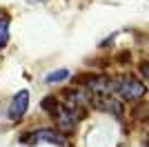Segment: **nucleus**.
<instances>
[{"instance_id":"2","label":"nucleus","mask_w":149,"mask_h":147,"mask_svg":"<svg viewBox=\"0 0 149 147\" xmlns=\"http://www.w3.org/2000/svg\"><path fill=\"white\" fill-rule=\"evenodd\" d=\"M80 107H74V105H67V103H56L54 111H51V116L56 118V125L62 129V132H67V129H74L82 118V111H78Z\"/></svg>"},{"instance_id":"4","label":"nucleus","mask_w":149,"mask_h":147,"mask_svg":"<svg viewBox=\"0 0 149 147\" xmlns=\"http://www.w3.org/2000/svg\"><path fill=\"white\" fill-rule=\"evenodd\" d=\"M27 109H29V92H27V89H20V92L13 94L11 103L7 107V116H9V120L18 123L20 118L27 114Z\"/></svg>"},{"instance_id":"3","label":"nucleus","mask_w":149,"mask_h":147,"mask_svg":"<svg viewBox=\"0 0 149 147\" xmlns=\"http://www.w3.org/2000/svg\"><path fill=\"white\" fill-rule=\"evenodd\" d=\"M111 94H118L125 100H138V98L145 94V85L136 78H113L111 80Z\"/></svg>"},{"instance_id":"6","label":"nucleus","mask_w":149,"mask_h":147,"mask_svg":"<svg viewBox=\"0 0 149 147\" xmlns=\"http://www.w3.org/2000/svg\"><path fill=\"white\" fill-rule=\"evenodd\" d=\"M85 85L96 96H109L111 94V78H105V76H91V78L85 80Z\"/></svg>"},{"instance_id":"7","label":"nucleus","mask_w":149,"mask_h":147,"mask_svg":"<svg viewBox=\"0 0 149 147\" xmlns=\"http://www.w3.org/2000/svg\"><path fill=\"white\" fill-rule=\"evenodd\" d=\"M9 43V13L0 11V51Z\"/></svg>"},{"instance_id":"8","label":"nucleus","mask_w":149,"mask_h":147,"mask_svg":"<svg viewBox=\"0 0 149 147\" xmlns=\"http://www.w3.org/2000/svg\"><path fill=\"white\" fill-rule=\"evenodd\" d=\"M69 76H71V71L69 69H56V71H51L45 76V83L47 85H56V83H62V80H67Z\"/></svg>"},{"instance_id":"1","label":"nucleus","mask_w":149,"mask_h":147,"mask_svg":"<svg viewBox=\"0 0 149 147\" xmlns=\"http://www.w3.org/2000/svg\"><path fill=\"white\" fill-rule=\"evenodd\" d=\"M20 143H25L27 147H33L36 143H47V145H56V147H67V136L58 132V129H38L31 134L20 136Z\"/></svg>"},{"instance_id":"5","label":"nucleus","mask_w":149,"mask_h":147,"mask_svg":"<svg viewBox=\"0 0 149 147\" xmlns=\"http://www.w3.org/2000/svg\"><path fill=\"white\" fill-rule=\"evenodd\" d=\"M91 105L98 107L100 111H109V114H113V116H120V114H123V103H120L118 98H111V94H109V96L91 98Z\"/></svg>"}]
</instances>
